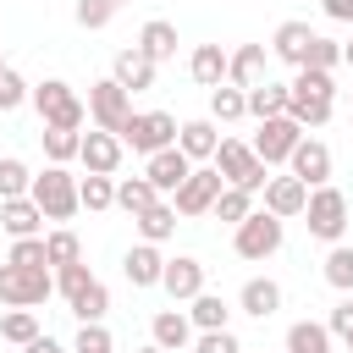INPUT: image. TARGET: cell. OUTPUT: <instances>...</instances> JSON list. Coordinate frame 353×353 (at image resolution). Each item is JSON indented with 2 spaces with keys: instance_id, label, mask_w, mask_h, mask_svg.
I'll use <instances>...</instances> for the list:
<instances>
[{
  "instance_id": "obj_1",
  "label": "cell",
  "mask_w": 353,
  "mask_h": 353,
  "mask_svg": "<svg viewBox=\"0 0 353 353\" xmlns=\"http://www.w3.org/2000/svg\"><path fill=\"white\" fill-rule=\"evenodd\" d=\"M336 110V83L331 72H314V66H298V77L287 83V116L298 127H325Z\"/></svg>"
},
{
  "instance_id": "obj_2",
  "label": "cell",
  "mask_w": 353,
  "mask_h": 353,
  "mask_svg": "<svg viewBox=\"0 0 353 353\" xmlns=\"http://www.w3.org/2000/svg\"><path fill=\"white\" fill-rule=\"evenodd\" d=\"M28 99H33V110H39V121L44 127H83V116H88V105L77 99V88L72 83H61V77H44L39 88H28Z\"/></svg>"
},
{
  "instance_id": "obj_3",
  "label": "cell",
  "mask_w": 353,
  "mask_h": 353,
  "mask_svg": "<svg viewBox=\"0 0 353 353\" xmlns=\"http://www.w3.org/2000/svg\"><path fill=\"white\" fill-rule=\"evenodd\" d=\"M28 199L44 210V221H72L83 204H77V176L66 171V165H44L39 176H33V188H28Z\"/></svg>"
},
{
  "instance_id": "obj_4",
  "label": "cell",
  "mask_w": 353,
  "mask_h": 353,
  "mask_svg": "<svg viewBox=\"0 0 353 353\" xmlns=\"http://www.w3.org/2000/svg\"><path fill=\"white\" fill-rule=\"evenodd\" d=\"M55 292V276H50V265H0V303L6 309H33V303H44Z\"/></svg>"
},
{
  "instance_id": "obj_5",
  "label": "cell",
  "mask_w": 353,
  "mask_h": 353,
  "mask_svg": "<svg viewBox=\"0 0 353 353\" xmlns=\"http://www.w3.org/2000/svg\"><path fill=\"white\" fill-rule=\"evenodd\" d=\"M270 165H259L254 160V149L243 143V138H221V149H215V176L226 182V188H243V193H259L270 176H265Z\"/></svg>"
},
{
  "instance_id": "obj_6",
  "label": "cell",
  "mask_w": 353,
  "mask_h": 353,
  "mask_svg": "<svg viewBox=\"0 0 353 353\" xmlns=\"http://www.w3.org/2000/svg\"><path fill=\"white\" fill-rule=\"evenodd\" d=\"M88 116H94L99 132H116L121 138V127L132 121V94L116 77H99V83H88Z\"/></svg>"
},
{
  "instance_id": "obj_7",
  "label": "cell",
  "mask_w": 353,
  "mask_h": 353,
  "mask_svg": "<svg viewBox=\"0 0 353 353\" xmlns=\"http://www.w3.org/2000/svg\"><path fill=\"white\" fill-rule=\"evenodd\" d=\"M171 143H176V116H165V110H132V121L121 127V149L160 154Z\"/></svg>"
},
{
  "instance_id": "obj_8",
  "label": "cell",
  "mask_w": 353,
  "mask_h": 353,
  "mask_svg": "<svg viewBox=\"0 0 353 353\" xmlns=\"http://www.w3.org/2000/svg\"><path fill=\"white\" fill-rule=\"evenodd\" d=\"M303 215H309V232L320 237V243H342V232H347V199H342V188H309V204H303Z\"/></svg>"
},
{
  "instance_id": "obj_9",
  "label": "cell",
  "mask_w": 353,
  "mask_h": 353,
  "mask_svg": "<svg viewBox=\"0 0 353 353\" xmlns=\"http://www.w3.org/2000/svg\"><path fill=\"white\" fill-rule=\"evenodd\" d=\"M298 138H303V127H298L292 116H265V121H259V138H254L248 149H254L259 165H281V160L298 149Z\"/></svg>"
},
{
  "instance_id": "obj_10",
  "label": "cell",
  "mask_w": 353,
  "mask_h": 353,
  "mask_svg": "<svg viewBox=\"0 0 353 353\" xmlns=\"http://www.w3.org/2000/svg\"><path fill=\"white\" fill-rule=\"evenodd\" d=\"M232 248H237L243 259H270V254L281 248V221H276L270 210H254V215H248V221L237 226Z\"/></svg>"
},
{
  "instance_id": "obj_11",
  "label": "cell",
  "mask_w": 353,
  "mask_h": 353,
  "mask_svg": "<svg viewBox=\"0 0 353 353\" xmlns=\"http://www.w3.org/2000/svg\"><path fill=\"white\" fill-rule=\"evenodd\" d=\"M221 176H215V165H204V171H188V182L171 193V210L176 215H210V204L221 199Z\"/></svg>"
},
{
  "instance_id": "obj_12",
  "label": "cell",
  "mask_w": 353,
  "mask_h": 353,
  "mask_svg": "<svg viewBox=\"0 0 353 353\" xmlns=\"http://www.w3.org/2000/svg\"><path fill=\"white\" fill-rule=\"evenodd\" d=\"M287 165H292V176H298L303 188H325V182H331V149H325L320 138H298V149L287 154Z\"/></svg>"
},
{
  "instance_id": "obj_13",
  "label": "cell",
  "mask_w": 353,
  "mask_h": 353,
  "mask_svg": "<svg viewBox=\"0 0 353 353\" xmlns=\"http://www.w3.org/2000/svg\"><path fill=\"white\" fill-rule=\"evenodd\" d=\"M188 171H193V160L171 143V149H160V154H149V165H143V182L154 188V193H176L182 182H188Z\"/></svg>"
},
{
  "instance_id": "obj_14",
  "label": "cell",
  "mask_w": 353,
  "mask_h": 353,
  "mask_svg": "<svg viewBox=\"0 0 353 353\" xmlns=\"http://www.w3.org/2000/svg\"><path fill=\"white\" fill-rule=\"evenodd\" d=\"M160 287H165L176 303H193V298L204 292V265H199L193 254H176V259H165V270H160Z\"/></svg>"
},
{
  "instance_id": "obj_15",
  "label": "cell",
  "mask_w": 353,
  "mask_h": 353,
  "mask_svg": "<svg viewBox=\"0 0 353 353\" xmlns=\"http://www.w3.org/2000/svg\"><path fill=\"white\" fill-rule=\"evenodd\" d=\"M77 160L88 165V176H110V171L121 165V138H116V132H99V127H94V132H88L83 143H77Z\"/></svg>"
},
{
  "instance_id": "obj_16",
  "label": "cell",
  "mask_w": 353,
  "mask_h": 353,
  "mask_svg": "<svg viewBox=\"0 0 353 353\" xmlns=\"http://www.w3.org/2000/svg\"><path fill=\"white\" fill-rule=\"evenodd\" d=\"M303 204H309V188H303L298 176H270V182H265V210H270L276 221L303 215Z\"/></svg>"
},
{
  "instance_id": "obj_17",
  "label": "cell",
  "mask_w": 353,
  "mask_h": 353,
  "mask_svg": "<svg viewBox=\"0 0 353 353\" xmlns=\"http://www.w3.org/2000/svg\"><path fill=\"white\" fill-rule=\"evenodd\" d=\"M226 83L232 88H254V83H265V44H243V50H232L226 55Z\"/></svg>"
},
{
  "instance_id": "obj_18",
  "label": "cell",
  "mask_w": 353,
  "mask_h": 353,
  "mask_svg": "<svg viewBox=\"0 0 353 353\" xmlns=\"http://www.w3.org/2000/svg\"><path fill=\"white\" fill-rule=\"evenodd\" d=\"M110 77L127 88V94H143V88H154V61L132 44V50H121L116 55V66H110Z\"/></svg>"
},
{
  "instance_id": "obj_19",
  "label": "cell",
  "mask_w": 353,
  "mask_h": 353,
  "mask_svg": "<svg viewBox=\"0 0 353 353\" xmlns=\"http://www.w3.org/2000/svg\"><path fill=\"white\" fill-rule=\"evenodd\" d=\"M160 270H165V254H160L154 243H138V248H127V259H121V276H127L132 287H160Z\"/></svg>"
},
{
  "instance_id": "obj_20",
  "label": "cell",
  "mask_w": 353,
  "mask_h": 353,
  "mask_svg": "<svg viewBox=\"0 0 353 353\" xmlns=\"http://www.w3.org/2000/svg\"><path fill=\"white\" fill-rule=\"evenodd\" d=\"M176 149H182L188 160H215V149H221V138H215V121H210V116H199V121H182V127H176Z\"/></svg>"
},
{
  "instance_id": "obj_21",
  "label": "cell",
  "mask_w": 353,
  "mask_h": 353,
  "mask_svg": "<svg viewBox=\"0 0 353 353\" xmlns=\"http://www.w3.org/2000/svg\"><path fill=\"white\" fill-rule=\"evenodd\" d=\"M149 336H154V347H160V353H176V347H188V342H193V320H188L182 309H160V314H154V325H149Z\"/></svg>"
},
{
  "instance_id": "obj_22",
  "label": "cell",
  "mask_w": 353,
  "mask_h": 353,
  "mask_svg": "<svg viewBox=\"0 0 353 353\" xmlns=\"http://www.w3.org/2000/svg\"><path fill=\"white\" fill-rule=\"evenodd\" d=\"M237 303H243V314H254V320H270V314L281 309V287H276L270 276H254V281H243Z\"/></svg>"
},
{
  "instance_id": "obj_23",
  "label": "cell",
  "mask_w": 353,
  "mask_h": 353,
  "mask_svg": "<svg viewBox=\"0 0 353 353\" xmlns=\"http://www.w3.org/2000/svg\"><path fill=\"white\" fill-rule=\"evenodd\" d=\"M0 226L11 232V243H17V237H39L44 210H39L33 199H6V204H0Z\"/></svg>"
},
{
  "instance_id": "obj_24",
  "label": "cell",
  "mask_w": 353,
  "mask_h": 353,
  "mask_svg": "<svg viewBox=\"0 0 353 353\" xmlns=\"http://www.w3.org/2000/svg\"><path fill=\"white\" fill-rule=\"evenodd\" d=\"M188 72H193L199 88H221V83H226V50H221V44H199V50L188 55Z\"/></svg>"
},
{
  "instance_id": "obj_25",
  "label": "cell",
  "mask_w": 353,
  "mask_h": 353,
  "mask_svg": "<svg viewBox=\"0 0 353 353\" xmlns=\"http://www.w3.org/2000/svg\"><path fill=\"white\" fill-rule=\"evenodd\" d=\"M309 39H314V28H309V22H281V28H276V39H270V50H276V61H287V66H303V50H309Z\"/></svg>"
},
{
  "instance_id": "obj_26",
  "label": "cell",
  "mask_w": 353,
  "mask_h": 353,
  "mask_svg": "<svg viewBox=\"0 0 353 353\" xmlns=\"http://www.w3.org/2000/svg\"><path fill=\"white\" fill-rule=\"evenodd\" d=\"M138 50L160 66V61H171L176 55V28L165 22V17H154V22H143V33H138Z\"/></svg>"
},
{
  "instance_id": "obj_27",
  "label": "cell",
  "mask_w": 353,
  "mask_h": 353,
  "mask_svg": "<svg viewBox=\"0 0 353 353\" xmlns=\"http://www.w3.org/2000/svg\"><path fill=\"white\" fill-rule=\"evenodd\" d=\"M132 221H138V237H143V243H154V248L176 232V210H171L165 199H154V204H149L143 215H132Z\"/></svg>"
},
{
  "instance_id": "obj_28",
  "label": "cell",
  "mask_w": 353,
  "mask_h": 353,
  "mask_svg": "<svg viewBox=\"0 0 353 353\" xmlns=\"http://www.w3.org/2000/svg\"><path fill=\"white\" fill-rule=\"evenodd\" d=\"M287 353H336V347L320 320H298V325H287Z\"/></svg>"
},
{
  "instance_id": "obj_29",
  "label": "cell",
  "mask_w": 353,
  "mask_h": 353,
  "mask_svg": "<svg viewBox=\"0 0 353 353\" xmlns=\"http://www.w3.org/2000/svg\"><path fill=\"white\" fill-rule=\"evenodd\" d=\"M188 320H193L199 331H226L232 309H226V298H221V292H199V298H193V309H188Z\"/></svg>"
},
{
  "instance_id": "obj_30",
  "label": "cell",
  "mask_w": 353,
  "mask_h": 353,
  "mask_svg": "<svg viewBox=\"0 0 353 353\" xmlns=\"http://www.w3.org/2000/svg\"><path fill=\"white\" fill-rule=\"evenodd\" d=\"M248 116H287V83H254L248 88Z\"/></svg>"
},
{
  "instance_id": "obj_31",
  "label": "cell",
  "mask_w": 353,
  "mask_h": 353,
  "mask_svg": "<svg viewBox=\"0 0 353 353\" xmlns=\"http://www.w3.org/2000/svg\"><path fill=\"white\" fill-rule=\"evenodd\" d=\"M243 116H248V94L243 88H232V83L210 88V121H243Z\"/></svg>"
},
{
  "instance_id": "obj_32",
  "label": "cell",
  "mask_w": 353,
  "mask_h": 353,
  "mask_svg": "<svg viewBox=\"0 0 353 353\" xmlns=\"http://www.w3.org/2000/svg\"><path fill=\"white\" fill-rule=\"evenodd\" d=\"M210 215L226 221V226H243V221L254 215V193H243V188H221V199L210 204Z\"/></svg>"
},
{
  "instance_id": "obj_33",
  "label": "cell",
  "mask_w": 353,
  "mask_h": 353,
  "mask_svg": "<svg viewBox=\"0 0 353 353\" xmlns=\"http://www.w3.org/2000/svg\"><path fill=\"white\" fill-rule=\"evenodd\" d=\"M44 259L55 265V270H66V265H83V243H77V232H50L44 237Z\"/></svg>"
},
{
  "instance_id": "obj_34",
  "label": "cell",
  "mask_w": 353,
  "mask_h": 353,
  "mask_svg": "<svg viewBox=\"0 0 353 353\" xmlns=\"http://www.w3.org/2000/svg\"><path fill=\"white\" fill-rule=\"evenodd\" d=\"M105 309H110V287L105 281H88L77 298H72V314L83 320V325H94V320H105Z\"/></svg>"
},
{
  "instance_id": "obj_35",
  "label": "cell",
  "mask_w": 353,
  "mask_h": 353,
  "mask_svg": "<svg viewBox=\"0 0 353 353\" xmlns=\"http://www.w3.org/2000/svg\"><path fill=\"white\" fill-rule=\"evenodd\" d=\"M39 138H44V154H50V165H66V160L77 154V143H83V132H72V127H44Z\"/></svg>"
},
{
  "instance_id": "obj_36",
  "label": "cell",
  "mask_w": 353,
  "mask_h": 353,
  "mask_svg": "<svg viewBox=\"0 0 353 353\" xmlns=\"http://www.w3.org/2000/svg\"><path fill=\"white\" fill-rule=\"evenodd\" d=\"M154 199H160V193H154V188H149L143 176H127V182H116V204H121L127 215H143V210H149Z\"/></svg>"
},
{
  "instance_id": "obj_37",
  "label": "cell",
  "mask_w": 353,
  "mask_h": 353,
  "mask_svg": "<svg viewBox=\"0 0 353 353\" xmlns=\"http://www.w3.org/2000/svg\"><path fill=\"white\" fill-rule=\"evenodd\" d=\"M0 336H6L11 347H28V342L39 336V314H33V309H11V314L0 320Z\"/></svg>"
},
{
  "instance_id": "obj_38",
  "label": "cell",
  "mask_w": 353,
  "mask_h": 353,
  "mask_svg": "<svg viewBox=\"0 0 353 353\" xmlns=\"http://www.w3.org/2000/svg\"><path fill=\"white\" fill-rule=\"evenodd\" d=\"M28 188H33V171L6 154V160H0V204H6V199H28Z\"/></svg>"
},
{
  "instance_id": "obj_39",
  "label": "cell",
  "mask_w": 353,
  "mask_h": 353,
  "mask_svg": "<svg viewBox=\"0 0 353 353\" xmlns=\"http://www.w3.org/2000/svg\"><path fill=\"white\" fill-rule=\"evenodd\" d=\"M77 204L83 210H110L116 204V182L110 176H83L77 182Z\"/></svg>"
},
{
  "instance_id": "obj_40",
  "label": "cell",
  "mask_w": 353,
  "mask_h": 353,
  "mask_svg": "<svg viewBox=\"0 0 353 353\" xmlns=\"http://www.w3.org/2000/svg\"><path fill=\"white\" fill-rule=\"evenodd\" d=\"M325 281H331L336 292H353V248L331 243V254H325Z\"/></svg>"
},
{
  "instance_id": "obj_41",
  "label": "cell",
  "mask_w": 353,
  "mask_h": 353,
  "mask_svg": "<svg viewBox=\"0 0 353 353\" xmlns=\"http://www.w3.org/2000/svg\"><path fill=\"white\" fill-rule=\"evenodd\" d=\"M336 61H342V44H336V39H325V33H314V39H309V50H303V66L331 72Z\"/></svg>"
},
{
  "instance_id": "obj_42",
  "label": "cell",
  "mask_w": 353,
  "mask_h": 353,
  "mask_svg": "<svg viewBox=\"0 0 353 353\" xmlns=\"http://www.w3.org/2000/svg\"><path fill=\"white\" fill-rule=\"evenodd\" d=\"M72 353H116V336L105 331V320H94V325H83V331H77Z\"/></svg>"
},
{
  "instance_id": "obj_43",
  "label": "cell",
  "mask_w": 353,
  "mask_h": 353,
  "mask_svg": "<svg viewBox=\"0 0 353 353\" xmlns=\"http://www.w3.org/2000/svg\"><path fill=\"white\" fill-rule=\"evenodd\" d=\"M88 281H94V276H88V265H66V270H55V292H61L66 303H72V298H77Z\"/></svg>"
},
{
  "instance_id": "obj_44",
  "label": "cell",
  "mask_w": 353,
  "mask_h": 353,
  "mask_svg": "<svg viewBox=\"0 0 353 353\" xmlns=\"http://www.w3.org/2000/svg\"><path fill=\"white\" fill-rule=\"evenodd\" d=\"M110 17H116V6H110V0H77V28H88V33H94V28H105Z\"/></svg>"
},
{
  "instance_id": "obj_45",
  "label": "cell",
  "mask_w": 353,
  "mask_h": 353,
  "mask_svg": "<svg viewBox=\"0 0 353 353\" xmlns=\"http://www.w3.org/2000/svg\"><path fill=\"white\" fill-rule=\"evenodd\" d=\"M11 265H50L44 259V237H17L11 243Z\"/></svg>"
},
{
  "instance_id": "obj_46",
  "label": "cell",
  "mask_w": 353,
  "mask_h": 353,
  "mask_svg": "<svg viewBox=\"0 0 353 353\" xmlns=\"http://www.w3.org/2000/svg\"><path fill=\"white\" fill-rule=\"evenodd\" d=\"M22 99H28V83H22V77L6 66V72H0V110H17Z\"/></svg>"
},
{
  "instance_id": "obj_47",
  "label": "cell",
  "mask_w": 353,
  "mask_h": 353,
  "mask_svg": "<svg viewBox=\"0 0 353 353\" xmlns=\"http://www.w3.org/2000/svg\"><path fill=\"white\" fill-rule=\"evenodd\" d=\"M193 353H243V347H237V336H232V331H199Z\"/></svg>"
},
{
  "instance_id": "obj_48",
  "label": "cell",
  "mask_w": 353,
  "mask_h": 353,
  "mask_svg": "<svg viewBox=\"0 0 353 353\" xmlns=\"http://www.w3.org/2000/svg\"><path fill=\"white\" fill-rule=\"evenodd\" d=\"M325 331H331V336H347V331H353V292H347V298H342V303L331 309V320H325Z\"/></svg>"
},
{
  "instance_id": "obj_49",
  "label": "cell",
  "mask_w": 353,
  "mask_h": 353,
  "mask_svg": "<svg viewBox=\"0 0 353 353\" xmlns=\"http://www.w3.org/2000/svg\"><path fill=\"white\" fill-rule=\"evenodd\" d=\"M331 22H353V0H320Z\"/></svg>"
},
{
  "instance_id": "obj_50",
  "label": "cell",
  "mask_w": 353,
  "mask_h": 353,
  "mask_svg": "<svg viewBox=\"0 0 353 353\" xmlns=\"http://www.w3.org/2000/svg\"><path fill=\"white\" fill-rule=\"evenodd\" d=\"M22 353H66V347H61V342H55V336H33V342H28V347H22Z\"/></svg>"
},
{
  "instance_id": "obj_51",
  "label": "cell",
  "mask_w": 353,
  "mask_h": 353,
  "mask_svg": "<svg viewBox=\"0 0 353 353\" xmlns=\"http://www.w3.org/2000/svg\"><path fill=\"white\" fill-rule=\"evenodd\" d=\"M342 61H347V66H353V39H347V44H342Z\"/></svg>"
},
{
  "instance_id": "obj_52",
  "label": "cell",
  "mask_w": 353,
  "mask_h": 353,
  "mask_svg": "<svg viewBox=\"0 0 353 353\" xmlns=\"http://www.w3.org/2000/svg\"><path fill=\"white\" fill-rule=\"evenodd\" d=\"M342 342H347V353H353V331H347V336H342Z\"/></svg>"
},
{
  "instance_id": "obj_53",
  "label": "cell",
  "mask_w": 353,
  "mask_h": 353,
  "mask_svg": "<svg viewBox=\"0 0 353 353\" xmlns=\"http://www.w3.org/2000/svg\"><path fill=\"white\" fill-rule=\"evenodd\" d=\"M138 353H160V347H154V342H149V347H138Z\"/></svg>"
},
{
  "instance_id": "obj_54",
  "label": "cell",
  "mask_w": 353,
  "mask_h": 353,
  "mask_svg": "<svg viewBox=\"0 0 353 353\" xmlns=\"http://www.w3.org/2000/svg\"><path fill=\"white\" fill-rule=\"evenodd\" d=\"M110 6H127V0H110Z\"/></svg>"
},
{
  "instance_id": "obj_55",
  "label": "cell",
  "mask_w": 353,
  "mask_h": 353,
  "mask_svg": "<svg viewBox=\"0 0 353 353\" xmlns=\"http://www.w3.org/2000/svg\"><path fill=\"white\" fill-rule=\"evenodd\" d=\"M0 72H6V61H0Z\"/></svg>"
}]
</instances>
